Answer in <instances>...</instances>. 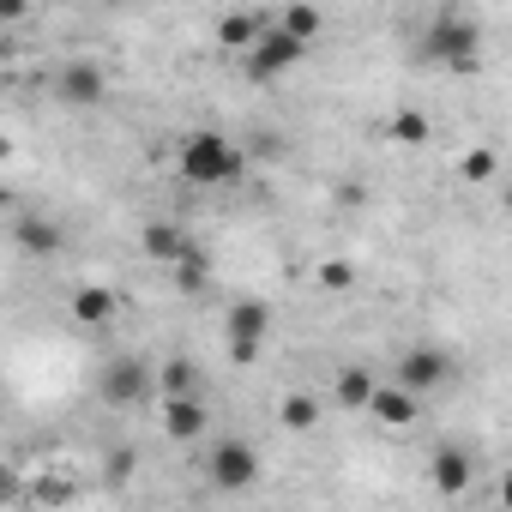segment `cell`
Masks as SVG:
<instances>
[{
  "label": "cell",
  "mask_w": 512,
  "mask_h": 512,
  "mask_svg": "<svg viewBox=\"0 0 512 512\" xmlns=\"http://www.w3.org/2000/svg\"><path fill=\"white\" fill-rule=\"evenodd\" d=\"M175 169H181V181H193V187H229V181H241L247 151H241L235 139L199 127V133H181V139H175Z\"/></svg>",
  "instance_id": "cell-1"
},
{
  "label": "cell",
  "mask_w": 512,
  "mask_h": 512,
  "mask_svg": "<svg viewBox=\"0 0 512 512\" xmlns=\"http://www.w3.org/2000/svg\"><path fill=\"white\" fill-rule=\"evenodd\" d=\"M272 332H278V314H272L266 296H241V302H229V314H223V338H229V356H235L241 368L260 362V350H266Z\"/></svg>",
  "instance_id": "cell-2"
},
{
  "label": "cell",
  "mask_w": 512,
  "mask_h": 512,
  "mask_svg": "<svg viewBox=\"0 0 512 512\" xmlns=\"http://www.w3.org/2000/svg\"><path fill=\"white\" fill-rule=\"evenodd\" d=\"M476 49H482V25H476L470 13H458V7H446V13L422 31V61H434V67H470Z\"/></svg>",
  "instance_id": "cell-3"
},
{
  "label": "cell",
  "mask_w": 512,
  "mask_h": 512,
  "mask_svg": "<svg viewBox=\"0 0 512 512\" xmlns=\"http://www.w3.org/2000/svg\"><path fill=\"white\" fill-rule=\"evenodd\" d=\"M157 392V374H151V362H139V356H115V362H103V374H97V398L109 404V410H133V404H145Z\"/></svg>",
  "instance_id": "cell-4"
},
{
  "label": "cell",
  "mask_w": 512,
  "mask_h": 512,
  "mask_svg": "<svg viewBox=\"0 0 512 512\" xmlns=\"http://www.w3.org/2000/svg\"><path fill=\"white\" fill-rule=\"evenodd\" d=\"M205 476H211L217 494H247L253 482H260V452H253L247 440H235V434H223L211 446V458H205Z\"/></svg>",
  "instance_id": "cell-5"
},
{
  "label": "cell",
  "mask_w": 512,
  "mask_h": 512,
  "mask_svg": "<svg viewBox=\"0 0 512 512\" xmlns=\"http://www.w3.org/2000/svg\"><path fill=\"white\" fill-rule=\"evenodd\" d=\"M241 61H247V79H253V85H272L278 73L302 67V61H308V49H302L296 37H284L278 25H266V31H260V43H253Z\"/></svg>",
  "instance_id": "cell-6"
},
{
  "label": "cell",
  "mask_w": 512,
  "mask_h": 512,
  "mask_svg": "<svg viewBox=\"0 0 512 512\" xmlns=\"http://www.w3.org/2000/svg\"><path fill=\"white\" fill-rule=\"evenodd\" d=\"M446 380H452V356L434 350V344H416V350L398 356V380L392 386H404L410 398H422V392H440Z\"/></svg>",
  "instance_id": "cell-7"
},
{
  "label": "cell",
  "mask_w": 512,
  "mask_h": 512,
  "mask_svg": "<svg viewBox=\"0 0 512 512\" xmlns=\"http://www.w3.org/2000/svg\"><path fill=\"white\" fill-rule=\"evenodd\" d=\"M428 482H434V494L458 500V494L476 482V458H470V446H464V440H440L434 458H428Z\"/></svg>",
  "instance_id": "cell-8"
},
{
  "label": "cell",
  "mask_w": 512,
  "mask_h": 512,
  "mask_svg": "<svg viewBox=\"0 0 512 512\" xmlns=\"http://www.w3.org/2000/svg\"><path fill=\"white\" fill-rule=\"evenodd\" d=\"M55 97H61L67 109H97V103L109 97V73H103L97 61H67V67L55 73Z\"/></svg>",
  "instance_id": "cell-9"
},
{
  "label": "cell",
  "mask_w": 512,
  "mask_h": 512,
  "mask_svg": "<svg viewBox=\"0 0 512 512\" xmlns=\"http://www.w3.org/2000/svg\"><path fill=\"white\" fill-rule=\"evenodd\" d=\"M139 247H145V260H157V266H181L187 253H199V247H193V235H187L181 223H163V217L139 229Z\"/></svg>",
  "instance_id": "cell-10"
},
{
  "label": "cell",
  "mask_w": 512,
  "mask_h": 512,
  "mask_svg": "<svg viewBox=\"0 0 512 512\" xmlns=\"http://www.w3.org/2000/svg\"><path fill=\"white\" fill-rule=\"evenodd\" d=\"M368 416L380 422V428H416V416H422V398H410L404 386H374V398H368Z\"/></svg>",
  "instance_id": "cell-11"
},
{
  "label": "cell",
  "mask_w": 512,
  "mask_h": 512,
  "mask_svg": "<svg viewBox=\"0 0 512 512\" xmlns=\"http://www.w3.org/2000/svg\"><path fill=\"white\" fill-rule=\"evenodd\" d=\"M205 428H211V410H205L199 398H169V404H163V434H169V440L193 446Z\"/></svg>",
  "instance_id": "cell-12"
},
{
  "label": "cell",
  "mask_w": 512,
  "mask_h": 512,
  "mask_svg": "<svg viewBox=\"0 0 512 512\" xmlns=\"http://www.w3.org/2000/svg\"><path fill=\"white\" fill-rule=\"evenodd\" d=\"M13 241L31 253V260H55V253L67 247V229H61L55 217H37V211H31V217H19V235H13Z\"/></svg>",
  "instance_id": "cell-13"
},
{
  "label": "cell",
  "mask_w": 512,
  "mask_h": 512,
  "mask_svg": "<svg viewBox=\"0 0 512 512\" xmlns=\"http://www.w3.org/2000/svg\"><path fill=\"white\" fill-rule=\"evenodd\" d=\"M67 308H73V320H79V326H109V320H115V308H121V296H115L109 284H79Z\"/></svg>",
  "instance_id": "cell-14"
},
{
  "label": "cell",
  "mask_w": 512,
  "mask_h": 512,
  "mask_svg": "<svg viewBox=\"0 0 512 512\" xmlns=\"http://www.w3.org/2000/svg\"><path fill=\"white\" fill-rule=\"evenodd\" d=\"M272 25V13H223L217 19V49H253V43H260V31Z\"/></svg>",
  "instance_id": "cell-15"
},
{
  "label": "cell",
  "mask_w": 512,
  "mask_h": 512,
  "mask_svg": "<svg viewBox=\"0 0 512 512\" xmlns=\"http://www.w3.org/2000/svg\"><path fill=\"white\" fill-rule=\"evenodd\" d=\"M151 374H157L163 404H169V398H199V368H193V356H169V362L151 368Z\"/></svg>",
  "instance_id": "cell-16"
},
{
  "label": "cell",
  "mask_w": 512,
  "mask_h": 512,
  "mask_svg": "<svg viewBox=\"0 0 512 512\" xmlns=\"http://www.w3.org/2000/svg\"><path fill=\"white\" fill-rule=\"evenodd\" d=\"M272 25H278L284 37H296L302 49H314V43H320V31H326V13H320V7H284Z\"/></svg>",
  "instance_id": "cell-17"
},
{
  "label": "cell",
  "mask_w": 512,
  "mask_h": 512,
  "mask_svg": "<svg viewBox=\"0 0 512 512\" xmlns=\"http://www.w3.org/2000/svg\"><path fill=\"white\" fill-rule=\"evenodd\" d=\"M374 374L368 368H338V380H332V398L344 404V410H368V398H374Z\"/></svg>",
  "instance_id": "cell-18"
},
{
  "label": "cell",
  "mask_w": 512,
  "mask_h": 512,
  "mask_svg": "<svg viewBox=\"0 0 512 512\" xmlns=\"http://www.w3.org/2000/svg\"><path fill=\"white\" fill-rule=\"evenodd\" d=\"M278 422H284V434H314L320 428V398L314 392H290L278 404Z\"/></svg>",
  "instance_id": "cell-19"
},
{
  "label": "cell",
  "mask_w": 512,
  "mask_h": 512,
  "mask_svg": "<svg viewBox=\"0 0 512 512\" xmlns=\"http://www.w3.org/2000/svg\"><path fill=\"white\" fill-rule=\"evenodd\" d=\"M169 278H175V296H205V284H211L205 253H187L181 266H169Z\"/></svg>",
  "instance_id": "cell-20"
},
{
  "label": "cell",
  "mask_w": 512,
  "mask_h": 512,
  "mask_svg": "<svg viewBox=\"0 0 512 512\" xmlns=\"http://www.w3.org/2000/svg\"><path fill=\"white\" fill-rule=\"evenodd\" d=\"M386 133H392V145H428V139H434V127H428L422 109H398Z\"/></svg>",
  "instance_id": "cell-21"
},
{
  "label": "cell",
  "mask_w": 512,
  "mask_h": 512,
  "mask_svg": "<svg viewBox=\"0 0 512 512\" xmlns=\"http://www.w3.org/2000/svg\"><path fill=\"white\" fill-rule=\"evenodd\" d=\"M133 470H139V452H133V446H109V452H103V482H109V488L133 482Z\"/></svg>",
  "instance_id": "cell-22"
},
{
  "label": "cell",
  "mask_w": 512,
  "mask_h": 512,
  "mask_svg": "<svg viewBox=\"0 0 512 512\" xmlns=\"http://www.w3.org/2000/svg\"><path fill=\"white\" fill-rule=\"evenodd\" d=\"M320 290H332V296L356 290V266H350V260H326V266H320Z\"/></svg>",
  "instance_id": "cell-23"
},
{
  "label": "cell",
  "mask_w": 512,
  "mask_h": 512,
  "mask_svg": "<svg viewBox=\"0 0 512 512\" xmlns=\"http://www.w3.org/2000/svg\"><path fill=\"white\" fill-rule=\"evenodd\" d=\"M500 169V157L488 151V145H476V151H464V181H488Z\"/></svg>",
  "instance_id": "cell-24"
},
{
  "label": "cell",
  "mask_w": 512,
  "mask_h": 512,
  "mask_svg": "<svg viewBox=\"0 0 512 512\" xmlns=\"http://www.w3.org/2000/svg\"><path fill=\"white\" fill-rule=\"evenodd\" d=\"M19 19H31L25 0H0V25H19Z\"/></svg>",
  "instance_id": "cell-25"
},
{
  "label": "cell",
  "mask_w": 512,
  "mask_h": 512,
  "mask_svg": "<svg viewBox=\"0 0 512 512\" xmlns=\"http://www.w3.org/2000/svg\"><path fill=\"white\" fill-rule=\"evenodd\" d=\"M13 494H19V476H13V470H0V500H13Z\"/></svg>",
  "instance_id": "cell-26"
},
{
  "label": "cell",
  "mask_w": 512,
  "mask_h": 512,
  "mask_svg": "<svg viewBox=\"0 0 512 512\" xmlns=\"http://www.w3.org/2000/svg\"><path fill=\"white\" fill-rule=\"evenodd\" d=\"M7 205H13V187H7V181H0V211H7Z\"/></svg>",
  "instance_id": "cell-27"
},
{
  "label": "cell",
  "mask_w": 512,
  "mask_h": 512,
  "mask_svg": "<svg viewBox=\"0 0 512 512\" xmlns=\"http://www.w3.org/2000/svg\"><path fill=\"white\" fill-rule=\"evenodd\" d=\"M7 151H13V145H7V139H0V157H7Z\"/></svg>",
  "instance_id": "cell-28"
}]
</instances>
